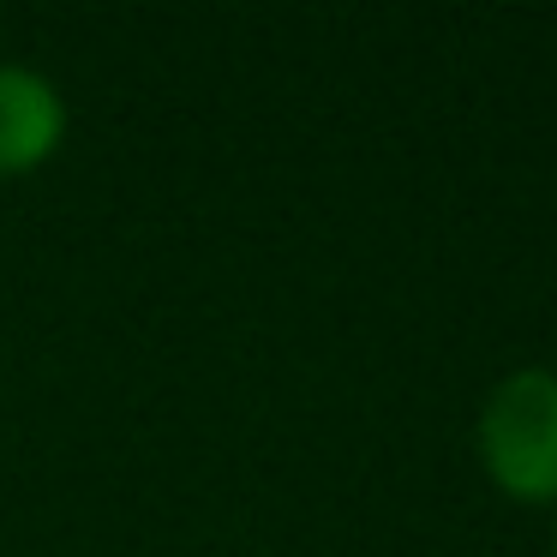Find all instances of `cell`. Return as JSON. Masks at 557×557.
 <instances>
[{
	"instance_id": "6da1fadb",
	"label": "cell",
	"mask_w": 557,
	"mask_h": 557,
	"mask_svg": "<svg viewBox=\"0 0 557 557\" xmlns=\"http://www.w3.org/2000/svg\"><path fill=\"white\" fill-rule=\"evenodd\" d=\"M480 444L509 492H557V372H509L485 401Z\"/></svg>"
},
{
	"instance_id": "7a4b0ae2",
	"label": "cell",
	"mask_w": 557,
	"mask_h": 557,
	"mask_svg": "<svg viewBox=\"0 0 557 557\" xmlns=\"http://www.w3.org/2000/svg\"><path fill=\"white\" fill-rule=\"evenodd\" d=\"M66 102L37 66H0V174H30L54 157Z\"/></svg>"
}]
</instances>
